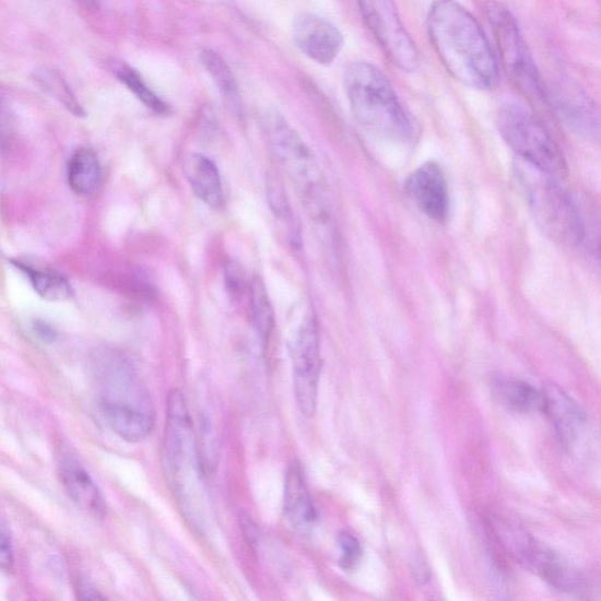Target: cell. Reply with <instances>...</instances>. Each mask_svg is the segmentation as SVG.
Instances as JSON below:
<instances>
[{
  "label": "cell",
  "instance_id": "obj_1",
  "mask_svg": "<svg viewBox=\"0 0 601 601\" xmlns=\"http://www.w3.org/2000/svg\"><path fill=\"white\" fill-rule=\"evenodd\" d=\"M434 49L457 82L474 90H492L499 82L496 55L476 19L456 0H434L428 20Z\"/></svg>",
  "mask_w": 601,
  "mask_h": 601
},
{
  "label": "cell",
  "instance_id": "obj_2",
  "mask_svg": "<svg viewBox=\"0 0 601 601\" xmlns=\"http://www.w3.org/2000/svg\"><path fill=\"white\" fill-rule=\"evenodd\" d=\"M97 365L101 408L109 428L126 441L144 440L155 423V409L146 385L130 361L117 352H102Z\"/></svg>",
  "mask_w": 601,
  "mask_h": 601
},
{
  "label": "cell",
  "instance_id": "obj_3",
  "mask_svg": "<svg viewBox=\"0 0 601 601\" xmlns=\"http://www.w3.org/2000/svg\"><path fill=\"white\" fill-rule=\"evenodd\" d=\"M344 89L356 121L375 135L392 142L410 141L414 126L390 79L367 61L346 68Z\"/></svg>",
  "mask_w": 601,
  "mask_h": 601
},
{
  "label": "cell",
  "instance_id": "obj_4",
  "mask_svg": "<svg viewBox=\"0 0 601 601\" xmlns=\"http://www.w3.org/2000/svg\"><path fill=\"white\" fill-rule=\"evenodd\" d=\"M262 131L275 160L295 188L308 215L326 223L330 203L323 173L306 141L276 113L266 114Z\"/></svg>",
  "mask_w": 601,
  "mask_h": 601
},
{
  "label": "cell",
  "instance_id": "obj_5",
  "mask_svg": "<svg viewBox=\"0 0 601 601\" xmlns=\"http://www.w3.org/2000/svg\"><path fill=\"white\" fill-rule=\"evenodd\" d=\"M535 223L553 243L576 248L584 239V223L577 204L551 177L528 166L520 172Z\"/></svg>",
  "mask_w": 601,
  "mask_h": 601
},
{
  "label": "cell",
  "instance_id": "obj_6",
  "mask_svg": "<svg viewBox=\"0 0 601 601\" xmlns=\"http://www.w3.org/2000/svg\"><path fill=\"white\" fill-rule=\"evenodd\" d=\"M492 528L505 551L550 587L565 593L584 590L585 580L579 569L526 529L498 516L492 518Z\"/></svg>",
  "mask_w": 601,
  "mask_h": 601
},
{
  "label": "cell",
  "instance_id": "obj_7",
  "mask_svg": "<svg viewBox=\"0 0 601 601\" xmlns=\"http://www.w3.org/2000/svg\"><path fill=\"white\" fill-rule=\"evenodd\" d=\"M497 129L506 144L528 166L553 179L564 178V152L541 120L523 107L506 105L498 110Z\"/></svg>",
  "mask_w": 601,
  "mask_h": 601
},
{
  "label": "cell",
  "instance_id": "obj_8",
  "mask_svg": "<svg viewBox=\"0 0 601 601\" xmlns=\"http://www.w3.org/2000/svg\"><path fill=\"white\" fill-rule=\"evenodd\" d=\"M484 12L493 27L506 75L530 101L550 105V93L512 12L498 2H487Z\"/></svg>",
  "mask_w": 601,
  "mask_h": 601
},
{
  "label": "cell",
  "instance_id": "obj_9",
  "mask_svg": "<svg viewBox=\"0 0 601 601\" xmlns=\"http://www.w3.org/2000/svg\"><path fill=\"white\" fill-rule=\"evenodd\" d=\"M164 463L168 482L180 499L188 485L195 486L204 473L184 394L172 389L167 400Z\"/></svg>",
  "mask_w": 601,
  "mask_h": 601
},
{
  "label": "cell",
  "instance_id": "obj_10",
  "mask_svg": "<svg viewBox=\"0 0 601 601\" xmlns=\"http://www.w3.org/2000/svg\"><path fill=\"white\" fill-rule=\"evenodd\" d=\"M357 3L363 20L392 64L402 71L415 72L420 68V54L394 0H357Z\"/></svg>",
  "mask_w": 601,
  "mask_h": 601
},
{
  "label": "cell",
  "instance_id": "obj_11",
  "mask_svg": "<svg viewBox=\"0 0 601 601\" xmlns=\"http://www.w3.org/2000/svg\"><path fill=\"white\" fill-rule=\"evenodd\" d=\"M292 357L297 404L305 416L311 417L318 403L322 367L319 323L313 311L306 313L297 327Z\"/></svg>",
  "mask_w": 601,
  "mask_h": 601
},
{
  "label": "cell",
  "instance_id": "obj_12",
  "mask_svg": "<svg viewBox=\"0 0 601 601\" xmlns=\"http://www.w3.org/2000/svg\"><path fill=\"white\" fill-rule=\"evenodd\" d=\"M293 39L297 49L318 64H333L343 47L341 31L313 13H298L293 22Z\"/></svg>",
  "mask_w": 601,
  "mask_h": 601
},
{
  "label": "cell",
  "instance_id": "obj_13",
  "mask_svg": "<svg viewBox=\"0 0 601 601\" xmlns=\"http://www.w3.org/2000/svg\"><path fill=\"white\" fill-rule=\"evenodd\" d=\"M411 201L424 215L438 224L450 214V189L445 170L436 163H425L410 174L405 185Z\"/></svg>",
  "mask_w": 601,
  "mask_h": 601
},
{
  "label": "cell",
  "instance_id": "obj_14",
  "mask_svg": "<svg viewBox=\"0 0 601 601\" xmlns=\"http://www.w3.org/2000/svg\"><path fill=\"white\" fill-rule=\"evenodd\" d=\"M59 476L68 495L79 509L97 518L106 516L107 504L99 487L72 452L61 453Z\"/></svg>",
  "mask_w": 601,
  "mask_h": 601
},
{
  "label": "cell",
  "instance_id": "obj_15",
  "mask_svg": "<svg viewBox=\"0 0 601 601\" xmlns=\"http://www.w3.org/2000/svg\"><path fill=\"white\" fill-rule=\"evenodd\" d=\"M544 410L553 428L565 447H573L584 432L587 415L579 404L556 385L544 390Z\"/></svg>",
  "mask_w": 601,
  "mask_h": 601
},
{
  "label": "cell",
  "instance_id": "obj_16",
  "mask_svg": "<svg viewBox=\"0 0 601 601\" xmlns=\"http://www.w3.org/2000/svg\"><path fill=\"white\" fill-rule=\"evenodd\" d=\"M284 514L290 525L298 532L307 533L318 521L309 494L303 466L295 461L288 469L284 483Z\"/></svg>",
  "mask_w": 601,
  "mask_h": 601
},
{
  "label": "cell",
  "instance_id": "obj_17",
  "mask_svg": "<svg viewBox=\"0 0 601 601\" xmlns=\"http://www.w3.org/2000/svg\"><path fill=\"white\" fill-rule=\"evenodd\" d=\"M184 172L195 196L211 209L220 208L224 201L223 181L210 157L199 153L188 155L184 163Z\"/></svg>",
  "mask_w": 601,
  "mask_h": 601
},
{
  "label": "cell",
  "instance_id": "obj_18",
  "mask_svg": "<svg viewBox=\"0 0 601 601\" xmlns=\"http://www.w3.org/2000/svg\"><path fill=\"white\" fill-rule=\"evenodd\" d=\"M493 392L497 401L506 409L517 414L543 413V391L521 379L514 377H497L493 382Z\"/></svg>",
  "mask_w": 601,
  "mask_h": 601
},
{
  "label": "cell",
  "instance_id": "obj_19",
  "mask_svg": "<svg viewBox=\"0 0 601 601\" xmlns=\"http://www.w3.org/2000/svg\"><path fill=\"white\" fill-rule=\"evenodd\" d=\"M203 68L209 72L223 98L225 106L234 116L241 117L243 101L239 85L227 61L217 52L204 49L200 55Z\"/></svg>",
  "mask_w": 601,
  "mask_h": 601
},
{
  "label": "cell",
  "instance_id": "obj_20",
  "mask_svg": "<svg viewBox=\"0 0 601 601\" xmlns=\"http://www.w3.org/2000/svg\"><path fill=\"white\" fill-rule=\"evenodd\" d=\"M102 178L98 156L90 149L78 150L71 157L68 180L78 196H91L96 192Z\"/></svg>",
  "mask_w": 601,
  "mask_h": 601
},
{
  "label": "cell",
  "instance_id": "obj_21",
  "mask_svg": "<svg viewBox=\"0 0 601 601\" xmlns=\"http://www.w3.org/2000/svg\"><path fill=\"white\" fill-rule=\"evenodd\" d=\"M15 266L27 275L34 290L42 298L52 300V303H60V300H67L72 297L73 291L66 276L22 262H15Z\"/></svg>",
  "mask_w": 601,
  "mask_h": 601
},
{
  "label": "cell",
  "instance_id": "obj_22",
  "mask_svg": "<svg viewBox=\"0 0 601 601\" xmlns=\"http://www.w3.org/2000/svg\"><path fill=\"white\" fill-rule=\"evenodd\" d=\"M36 84L50 97L70 110L73 116L83 117L84 108L75 97L74 92L64 75L52 68H39L33 73Z\"/></svg>",
  "mask_w": 601,
  "mask_h": 601
},
{
  "label": "cell",
  "instance_id": "obj_23",
  "mask_svg": "<svg viewBox=\"0 0 601 601\" xmlns=\"http://www.w3.org/2000/svg\"><path fill=\"white\" fill-rule=\"evenodd\" d=\"M249 294L251 319L267 350L275 329L274 310L260 279L251 281Z\"/></svg>",
  "mask_w": 601,
  "mask_h": 601
},
{
  "label": "cell",
  "instance_id": "obj_24",
  "mask_svg": "<svg viewBox=\"0 0 601 601\" xmlns=\"http://www.w3.org/2000/svg\"><path fill=\"white\" fill-rule=\"evenodd\" d=\"M267 197L269 208H271L276 220H279L284 226H287L291 243L294 246H297L299 243V231L296 219L292 210L286 189H284L283 184L279 178L271 176L267 180Z\"/></svg>",
  "mask_w": 601,
  "mask_h": 601
},
{
  "label": "cell",
  "instance_id": "obj_25",
  "mask_svg": "<svg viewBox=\"0 0 601 601\" xmlns=\"http://www.w3.org/2000/svg\"><path fill=\"white\" fill-rule=\"evenodd\" d=\"M119 81L128 87L134 96L153 113L166 115L169 110L168 105L149 87L144 79L131 67L120 66L116 70Z\"/></svg>",
  "mask_w": 601,
  "mask_h": 601
},
{
  "label": "cell",
  "instance_id": "obj_26",
  "mask_svg": "<svg viewBox=\"0 0 601 601\" xmlns=\"http://www.w3.org/2000/svg\"><path fill=\"white\" fill-rule=\"evenodd\" d=\"M341 551L340 565L344 569H353L361 561L362 547L356 537L342 532L338 537Z\"/></svg>",
  "mask_w": 601,
  "mask_h": 601
},
{
  "label": "cell",
  "instance_id": "obj_27",
  "mask_svg": "<svg viewBox=\"0 0 601 601\" xmlns=\"http://www.w3.org/2000/svg\"><path fill=\"white\" fill-rule=\"evenodd\" d=\"M14 565L13 547L8 534L0 529V571L10 574Z\"/></svg>",
  "mask_w": 601,
  "mask_h": 601
},
{
  "label": "cell",
  "instance_id": "obj_28",
  "mask_svg": "<svg viewBox=\"0 0 601 601\" xmlns=\"http://www.w3.org/2000/svg\"><path fill=\"white\" fill-rule=\"evenodd\" d=\"M240 523L245 533V537L247 538L248 544L251 546H257L258 540H259V531L257 529V526L252 523L251 519L247 515L240 516Z\"/></svg>",
  "mask_w": 601,
  "mask_h": 601
},
{
  "label": "cell",
  "instance_id": "obj_29",
  "mask_svg": "<svg viewBox=\"0 0 601 601\" xmlns=\"http://www.w3.org/2000/svg\"><path fill=\"white\" fill-rule=\"evenodd\" d=\"M34 330L37 337L40 338L46 343L55 342L57 339V333L55 329L45 322L37 321L34 325Z\"/></svg>",
  "mask_w": 601,
  "mask_h": 601
},
{
  "label": "cell",
  "instance_id": "obj_30",
  "mask_svg": "<svg viewBox=\"0 0 601 601\" xmlns=\"http://www.w3.org/2000/svg\"><path fill=\"white\" fill-rule=\"evenodd\" d=\"M78 598L82 600H103V596L97 589H94L92 585L87 582H81L78 585Z\"/></svg>",
  "mask_w": 601,
  "mask_h": 601
},
{
  "label": "cell",
  "instance_id": "obj_31",
  "mask_svg": "<svg viewBox=\"0 0 601 601\" xmlns=\"http://www.w3.org/2000/svg\"><path fill=\"white\" fill-rule=\"evenodd\" d=\"M78 2H81V3H83L84 5H87V7H96L97 5V0H78Z\"/></svg>",
  "mask_w": 601,
  "mask_h": 601
}]
</instances>
